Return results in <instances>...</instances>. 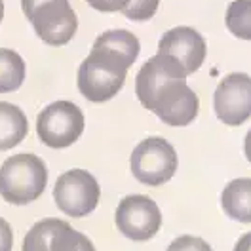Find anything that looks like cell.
Here are the masks:
<instances>
[{
  "instance_id": "cell-1",
  "label": "cell",
  "mask_w": 251,
  "mask_h": 251,
  "mask_svg": "<svg viewBox=\"0 0 251 251\" xmlns=\"http://www.w3.org/2000/svg\"><path fill=\"white\" fill-rule=\"evenodd\" d=\"M135 94L147 110L168 126H188L200 110L198 95L187 86V73L172 55L147 59L135 78Z\"/></svg>"
},
{
  "instance_id": "cell-2",
  "label": "cell",
  "mask_w": 251,
  "mask_h": 251,
  "mask_svg": "<svg viewBox=\"0 0 251 251\" xmlns=\"http://www.w3.org/2000/svg\"><path fill=\"white\" fill-rule=\"evenodd\" d=\"M139 38L129 31H107L95 38L92 53L78 69V90L88 101L105 103L124 88L129 67L139 55Z\"/></svg>"
},
{
  "instance_id": "cell-3",
  "label": "cell",
  "mask_w": 251,
  "mask_h": 251,
  "mask_svg": "<svg viewBox=\"0 0 251 251\" xmlns=\"http://www.w3.org/2000/svg\"><path fill=\"white\" fill-rule=\"evenodd\" d=\"M46 185V164L34 154L10 156L0 168V196L8 204H31L42 196Z\"/></svg>"
},
{
  "instance_id": "cell-4",
  "label": "cell",
  "mask_w": 251,
  "mask_h": 251,
  "mask_svg": "<svg viewBox=\"0 0 251 251\" xmlns=\"http://www.w3.org/2000/svg\"><path fill=\"white\" fill-rule=\"evenodd\" d=\"M21 8L38 38L50 46L71 42L78 29V17L69 0H21Z\"/></svg>"
},
{
  "instance_id": "cell-5",
  "label": "cell",
  "mask_w": 251,
  "mask_h": 251,
  "mask_svg": "<svg viewBox=\"0 0 251 251\" xmlns=\"http://www.w3.org/2000/svg\"><path fill=\"white\" fill-rule=\"evenodd\" d=\"M133 177L149 187H160L168 183L177 172V152L164 137H149L141 141L131 152Z\"/></svg>"
},
{
  "instance_id": "cell-6",
  "label": "cell",
  "mask_w": 251,
  "mask_h": 251,
  "mask_svg": "<svg viewBox=\"0 0 251 251\" xmlns=\"http://www.w3.org/2000/svg\"><path fill=\"white\" fill-rule=\"evenodd\" d=\"M84 131V114L71 101H55L40 110L36 118V133L40 141L51 149H65L80 139Z\"/></svg>"
},
{
  "instance_id": "cell-7",
  "label": "cell",
  "mask_w": 251,
  "mask_h": 251,
  "mask_svg": "<svg viewBox=\"0 0 251 251\" xmlns=\"http://www.w3.org/2000/svg\"><path fill=\"white\" fill-rule=\"evenodd\" d=\"M101 188L94 175L86 170H69L57 177L53 200L69 217H86L99 204Z\"/></svg>"
},
{
  "instance_id": "cell-8",
  "label": "cell",
  "mask_w": 251,
  "mask_h": 251,
  "mask_svg": "<svg viewBox=\"0 0 251 251\" xmlns=\"http://www.w3.org/2000/svg\"><path fill=\"white\" fill-rule=\"evenodd\" d=\"M114 219L118 230L133 242L151 240L162 226L160 207L156 202H152L149 196L143 194L126 196L116 207Z\"/></svg>"
},
{
  "instance_id": "cell-9",
  "label": "cell",
  "mask_w": 251,
  "mask_h": 251,
  "mask_svg": "<svg viewBox=\"0 0 251 251\" xmlns=\"http://www.w3.org/2000/svg\"><path fill=\"white\" fill-rule=\"evenodd\" d=\"M21 251H95L88 236L76 232L67 221L42 219L27 232Z\"/></svg>"
},
{
  "instance_id": "cell-10",
  "label": "cell",
  "mask_w": 251,
  "mask_h": 251,
  "mask_svg": "<svg viewBox=\"0 0 251 251\" xmlns=\"http://www.w3.org/2000/svg\"><path fill=\"white\" fill-rule=\"evenodd\" d=\"M213 109L223 124L242 126L251 118V76L232 73L219 82L213 95Z\"/></svg>"
},
{
  "instance_id": "cell-11",
  "label": "cell",
  "mask_w": 251,
  "mask_h": 251,
  "mask_svg": "<svg viewBox=\"0 0 251 251\" xmlns=\"http://www.w3.org/2000/svg\"><path fill=\"white\" fill-rule=\"evenodd\" d=\"M158 53L175 57L185 69V73L192 75L202 67L207 48L204 36L192 27H175L160 38Z\"/></svg>"
},
{
  "instance_id": "cell-12",
  "label": "cell",
  "mask_w": 251,
  "mask_h": 251,
  "mask_svg": "<svg viewBox=\"0 0 251 251\" xmlns=\"http://www.w3.org/2000/svg\"><path fill=\"white\" fill-rule=\"evenodd\" d=\"M225 213L238 223H251V179L242 177L230 181L221 196Z\"/></svg>"
},
{
  "instance_id": "cell-13",
  "label": "cell",
  "mask_w": 251,
  "mask_h": 251,
  "mask_svg": "<svg viewBox=\"0 0 251 251\" xmlns=\"http://www.w3.org/2000/svg\"><path fill=\"white\" fill-rule=\"evenodd\" d=\"M29 122L17 105L0 101V151H10L25 139Z\"/></svg>"
},
{
  "instance_id": "cell-14",
  "label": "cell",
  "mask_w": 251,
  "mask_h": 251,
  "mask_svg": "<svg viewBox=\"0 0 251 251\" xmlns=\"http://www.w3.org/2000/svg\"><path fill=\"white\" fill-rule=\"evenodd\" d=\"M25 80L23 57L8 48H0V94H12Z\"/></svg>"
},
{
  "instance_id": "cell-15",
  "label": "cell",
  "mask_w": 251,
  "mask_h": 251,
  "mask_svg": "<svg viewBox=\"0 0 251 251\" xmlns=\"http://www.w3.org/2000/svg\"><path fill=\"white\" fill-rule=\"evenodd\" d=\"M230 34L242 40H251V0H234L225 17Z\"/></svg>"
},
{
  "instance_id": "cell-16",
  "label": "cell",
  "mask_w": 251,
  "mask_h": 251,
  "mask_svg": "<svg viewBox=\"0 0 251 251\" xmlns=\"http://www.w3.org/2000/svg\"><path fill=\"white\" fill-rule=\"evenodd\" d=\"M160 0H127L124 8L120 10L131 21H147L154 17Z\"/></svg>"
},
{
  "instance_id": "cell-17",
  "label": "cell",
  "mask_w": 251,
  "mask_h": 251,
  "mask_svg": "<svg viewBox=\"0 0 251 251\" xmlns=\"http://www.w3.org/2000/svg\"><path fill=\"white\" fill-rule=\"evenodd\" d=\"M166 251H213L209 248V244L204 242L202 238L196 236H179L175 238L170 248Z\"/></svg>"
},
{
  "instance_id": "cell-18",
  "label": "cell",
  "mask_w": 251,
  "mask_h": 251,
  "mask_svg": "<svg viewBox=\"0 0 251 251\" xmlns=\"http://www.w3.org/2000/svg\"><path fill=\"white\" fill-rule=\"evenodd\" d=\"M86 2L99 12H120L127 4V0H86Z\"/></svg>"
},
{
  "instance_id": "cell-19",
  "label": "cell",
  "mask_w": 251,
  "mask_h": 251,
  "mask_svg": "<svg viewBox=\"0 0 251 251\" xmlns=\"http://www.w3.org/2000/svg\"><path fill=\"white\" fill-rule=\"evenodd\" d=\"M14 248V232L8 221L0 217V251H12Z\"/></svg>"
},
{
  "instance_id": "cell-20",
  "label": "cell",
  "mask_w": 251,
  "mask_h": 251,
  "mask_svg": "<svg viewBox=\"0 0 251 251\" xmlns=\"http://www.w3.org/2000/svg\"><path fill=\"white\" fill-rule=\"evenodd\" d=\"M234 251H251V232H246L240 236V240L236 242Z\"/></svg>"
},
{
  "instance_id": "cell-21",
  "label": "cell",
  "mask_w": 251,
  "mask_h": 251,
  "mask_svg": "<svg viewBox=\"0 0 251 251\" xmlns=\"http://www.w3.org/2000/svg\"><path fill=\"white\" fill-rule=\"evenodd\" d=\"M244 152H246V158L250 160V164H251V129L248 131V135H246V139H244Z\"/></svg>"
},
{
  "instance_id": "cell-22",
  "label": "cell",
  "mask_w": 251,
  "mask_h": 251,
  "mask_svg": "<svg viewBox=\"0 0 251 251\" xmlns=\"http://www.w3.org/2000/svg\"><path fill=\"white\" fill-rule=\"evenodd\" d=\"M2 17H4V2L0 0V23H2Z\"/></svg>"
}]
</instances>
